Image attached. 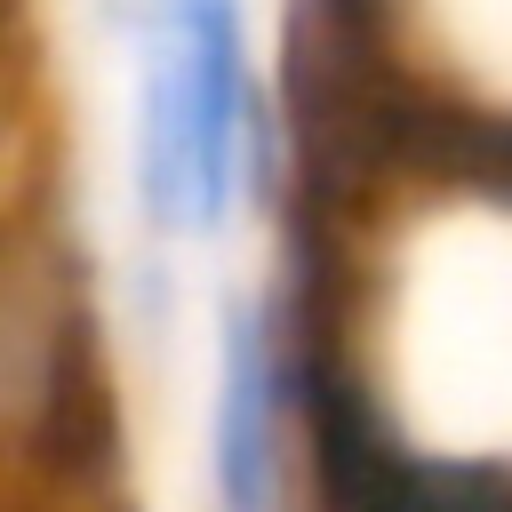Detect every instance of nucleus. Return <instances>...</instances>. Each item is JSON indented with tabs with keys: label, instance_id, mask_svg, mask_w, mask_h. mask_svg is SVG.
I'll return each instance as SVG.
<instances>
[{
	"label": "nucleus",
	"instance_id": "obj_1",
	"mask_svg": "<svg viewBox=\"0 0 512 512\" xmlns=\"http://www.w3.org/2000/svg\"><path fill=\"white\" fill-rule=\"evenodd\" d=\"M160 32L184 56L192 88V224L216 232L232 208V168L248 160L256 96H248V40H240V0H160Z\"/></svg>",
	"mask_w": 512,
	"mask_h": 512
},
{
	"label": "nucleus",
	"instance_id": "obj_2",
	"mask_svg": "<svg viewBox=\"0 0 512 512\" xmlns=\"http://www.w3.org/2000/svg\"><path fill=\"white\" fill-rule=\"evenodd\" d=\"M280 336L272 312L232 304L224 328V400H216V488L224 512H280Z\"/></svg>",
	"mask_w": 512,
	"mask_h": 512
},
{
	"label": "nucleus",
	"instance_id": "obj_3",
	"mask_svg": "<svg viewBox=\"0 0 512 512\" xmlns=\"http://www.w3.org/2000/svg\"><path fill=\"white\" fill-rule=\"evenodd\" d=\"M416 512H512V464L416 456Z\"/></svg>",
	"mask_w": 512,
	"mask_h": 512
}]
</instances>
